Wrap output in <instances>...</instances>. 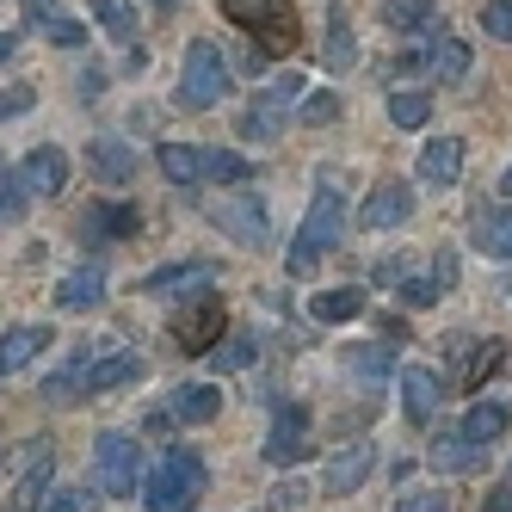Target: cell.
I'll list each match as a JSON object with an SVG mask.
<instances>
[{"label":"cell","mask_w":512,"mask_h":512,"mask_svg":"<svg viewBox=\"0 0 512 512\" xmlns=\"http://www.w3.org/2000/svg\"><path fill=\"white\" fill-rule=\"evenodd\" d=\"M395 290H401V303H408V309H432L438 278H432V284H420V278H395Z\"/></svg>","instance_id":"60d3db41"},{"label":"cell","mask_w":512,"mask_h":512,"mask_svg":"<svg viewBox=\"0 0 512 512\" xmlns=\"http://www.w3.org/2000/svg\"><path fill=\"white\" fill-rule=\"evenodd\" d=\"M19 56V31H0V68H7Z\"/></svg>","instance_id":"f907efd6"},{"label":"cell","mask_w":512,"mask_h":512,"mask_svg":"<svg viewBox=\"0 0 512 512\" xmlns=\"http://www.w3.org/2000/svg\"><path fill=\"white\" fill-rule=\"evenodd\" d=\"M438 401H445V383H438L432 371H420V364H408V371H401V414H408L414 426H426L438 414Z\"/></svg>","instance_id":"7c38bea8"},{"label":"cell","mask_w":512,"mask_h":512,"mask_svg":"<svg viewBox=\"0 0 512 512\" xmlns=\"http://www.w3.org/2000/svg\"><path fill=\"white\" fill-rule=\"evenodd\" d=\"M389 118H395V130H420L432 118V93H420V87L389 93Z\"/></svg>","instance_id":"83f0119b"},{"label":"cell","mask_w":512,"mask_h":512,"mask_svg":"<svg viewBox=\"0 0 512 512\" xmlns=\"http://www.w3.org/2000/svg\"><path fill=\"white\" fill-rule=\"evenodd\" d=\"M19 179L31 186V198H56V192L68 186V155L56 149V142H44V149H31V155H25Z\"/></svg>","instance_id":"8fae6325"},{"label":"cell","mask_w":512,"mask_h":512,"mask_svg":"<svg viewBox=\"0 0 512 512\" xmlns=\"http://www.w3.org/2000/svg\"><path fill=\"white\" fill-rule=\"evenodd\" d=\"M266 457H272L278 469H290V463L309 457V426H303L297 408H284V414L272 420V432H266Z\"/></svg>","instance_id":"5bb4252c"},{"label":"cell","mask_w":512,"mask_h":512,"mask_svg":"<svg viewBox=\"0 0 512 512\" xmlns=\"http://www.w3.org/2000/svg\"><path fill=\"white\" fill-rule=\"evenodd\" d=\"M136 223H142V216H136V204H99L93 216H87V235H136Z\"/></svg>","instance_id":"f1b7e54d"},{"label":"cell","mask_w":512,"mask_h":512,"mask_svg":"<svg viewBox=\"0 0 512 512\" xmlns=\"http://www.w3.org/2000/svg\"><path fill=\"white\" fill-rule=\"evenodd\" d=\"M340 216H346L340 173L321 167V173H315V204H309L297 241H290V253H284V272H290V278H309V272L327 260V253H334V241H340Z\"/></svg>","instance_id":"6da1fadb"},{"label":"cell","mask_w":512,"mask_h":512,"mask_svg":"<svg viewBox=\"0 0 512 512\" xmlns=\"http://www.w3.org/2000/svg\"><path fill=\"white\" fill-rule=\"evenodd\" d=\"M216 414H223V389L216 383H179L167 395V420H179V426H210Z\"/></svg>","instance_id":"30bf717a"},{"label":"cell","mask_w":512,"mask_h":512,"mask_svg":"<svg viewBox=\"0 0 512 512\" xmlns=\"http://www.w3.org/2000/svg\"><path fill=\"white\" fill-rule=\"evenodd\" d=\"M358 62V44H352V25L334 13V25H327V68H352Z\"/></svg>","instance_id":"d590c367"},{"label":"cell","mask_w":512,"mask_h":512,"mask_svg":"<svg viewBox=\"0 0 512 512\" xmlns=\"http://www.w3.org/2000/svg\"><path fill=\"white\" fill-rule=\"evenodd\" d=\"M414 216V192L401 186V179H383V186H371V198H364V210H358V223L371 229V235H389V229H401Z\"/></svg>","instance_id":"9c48e42d"},{"label":"cell","mask_w":512,"mask_h":512,"mask_svg":"<svg viewBox=\"0 0 512 512\" xmlns=\"http://www.w3.org/2000/svg\"><path fill=\"white\" fill-rule=\"evenodd\" d=\"M99 303H105V272L99 266H81V272H68L56 284V309H68V315H87Z\"/></svg>","instance_id":"2e32d148"},{"label":"cell","mask_w":512,"mask_h":512,"mask_svg":"<svg viewBox=\"0 0 512 512\" xmlns=\"http://www.w3.org/2000/svg\"><path fill=\"white\" fill-rule=\"evenodd\" d=\"M87 167H93V179H105V186H124V179H136V155L124 149L118 136H93Z\"/></svg>","instance_id":"ac0fdd59"},{"label":"cell","mask_w":512,"mask_h":512,"mask_svg":"<svg viewBox=\"0 0 512 512\" xmlns=\"http://www.w3.org/2000/svg\"><path fill=\"white\" fill-rule=\"evenodd\" d=\"M38 352H50V327H13V334H0V377H19Z\"/></svg>","instance_id":"d6986e66"},{"label":"cell","mask_w":512,"mask_h":512,"mask_svg":"<svg viewBox=\"0 0 512 512\" xmlns=\"http://www.w3.org/2000/svg\"><path fill=\"white\" fill-rule=\"evenodd\" d=\"M420 179H426V186H457V179H463V142L457 136L426 142V149H420Z\"/></svg>","instance_id":"ffe728a7"},{"label":"cell","mask_w":512,"mask_h":512,"mask_svg":"<svg viewBox=\"0 0 512 512\" xmlns=\"http://www.w3.org/2000/svg\"><path fill=\"white\" fill-rule=\"evenodd\" d=\"M475 247H482L488 260L512 266V204H488L482 216H475Z\"/></svg>","instance_id":"e0dca14e"},{"label":"cell","mask_w":512,"mask_h":512,"mask_svg":"<svg viewBox=\"0 0 512 512\" xmlns=\"http://www.w3.org/2000/svg\"><path fill=\"white\" fill-rule=\"evenodd\" d=\"M500 364H506V346L500 340H482V346H475L469 352V371H463V389H482L494 371H500Z\"/></svg>","instance_id":"d6a6232c"},{"label":"cell","mask_w":512,"mask_h":512,"mask_svg":"<svg viewBox=\"0 0 512 512\" xmlns=\"http://www.w3.org/2000/svg\"><path fill=\"white\" fill-rule=\"evenodd\" d=\"M136 377H142V358L136 352H93L87 358V395H112V389H124Z\"/></svg>","instance_id":"4fadbf2b"},{"label":"cell","mask_w":512,"mask_h":512,"mask_svg":"<svg viewBox=\"0 0 512 512\" xmlns=\"http://www.w3.org/2000/svg\"><path fill=\"white\" fill-rule=\"evenodd\" d=\"M38 506H50V512H87L93 494H87V488H56V494H44Z\"/></svg>","instance_id":"b9f144b4"},{"label":"cell","mask_w":512,"mask_h":512,"mask_svg":"<svg viewBox=\"0 0 512 512\" xmlns=\"http://www.w3.org/2000/svg\"><path fill=\"white\" fill-rule=\"evenodd\" d=\"M500 198H512V167H506V173H500Z\"/></svg>","instance_id":"f5cc1de1"},{"label":"cell","mask_w":512,"mask_h":512,"mask_svg":"<svg viewBox=\"0 0 512 512\" xmlns=\"http://www.w3.org/2000/svg\"><path fill=\"white\" fill-rule=\"evenodd\" d=\"M216 278V266H198V260H186V266H161V272H149L142 278V297H198V290Z\"/></svg>","instance_id":"9a60e30c"},{"label":"cell","mask_w":512,"mask_h":512,"mask_svg":"<svg viewBox=\"0 0 512 512\" xmlns=\"http://www.w3.org/2000/svg\"><path fill=\"white\" fill-rule=\"evenodd\" d=\"M198 494H204V463H198V451H161V463L149 469V482H142V506L149 512H186V506H198Z\"/></svg>","instance_id":"7a4b0ae2"},{"label":"cell","mask_w":512,"mask_h":512,"mask_svg":"<svg viewBox=\"0 0 512 512\" xmlns=\"http://www.w3.org/2000/svg\"><path fill=\"white\" fill-rule=\"evenodd\" d=\"M93 475H99V488L112 494V500H130L142 488V451H136V438L130 432H99Z\"/></svg>","instance_id":"5b68a950"},{"label":"cell","mask_w":512,"mask_h":512,"mask_svg":"<svg viewBox=\"0 0 512 512\" xmlns=\"http://www.w3.org/2000/svg\"><path fill=\"white\" fill-rule=\"evenodd\" d=\"M253 358H260V340H253V334H229V340H216V371H247Z\"/></svg>","instance_id":"e575fe53"},{"label":"cell","mask_w":512,"mask_h":512,"mask_svg":"<svg viewBox=\"0 0 512 512\" xmlns=\"http://www.w3.org/2000/svg\"><path fill=\"white\" fill-rule=\"evenodd\" d=\"M25 13H31V25H44L56 13V0H25Z\"/></svg>","instance_id":"681fc988"},{"label":"cell","mask_w":512,"mask_h":512,"mask_svg":"<svg viewBox=\"0 0 512 512\" xmlns=\"http://www.w3.org/2000/svg\"><path fill=\"white\" fill-rule=\"evenodd\" d=\"M50 475H56V451L50 445H31V469H25V482L13 488V506H38L50 494Z\"/></svg>","instance_id":"484cf974"},{"label":"cell","mask_w":512,"mask_h":512,"mask_svg":"<svg viewBox=\"0 0 512 512\" xmlns=\"http://www.w3.org/2000/svg\"><path fill=\"white\" fill-rule=\"evenodd\" d=\"M155 13H173V0H155Z\"/></svg>","instance_id":"db71d44e"},{"label":"cell","mask_w":512,"mask_h":512,"mask_svg":"<svg viewBox=\"0 0 512 512\" xmlns=\"http://www.w3.org/2000/svg\"><path fill=\"white\" fill-rule=\"evenodd\" d=\"M25 210H31V186L13 167H0V223H19Z\"/></svg>","instance_id":"836d02e7"},{"label":"cell","mask_w":512,"mask_h":512,"mask_svg":"<svg viewBox=\"0 0 512 512\" xmlns=\"http://www.w3.org/2000/svg\"><path fill=\"white\" fill-rule=\"evenodd\" d=\"M334 118H340V99H334V93H309L303 124H334Z\"/></svg>","instance_id":"7bdbcfd3"},{"label":"cell","mask_w":512,"mask_h":512,"mask_svg":"<svg viewBox=\"0 0 512 512\" xmlns=\"http://www.w3.org/2000/svg\"><path fill=\"white\" fill-rule=\"evenodd\" d=\"M401 512H438V506H451L445 494H432V488H420V494H408V500H395Z\"/></svg>","instance_id":"bcb514c9"},{"label":"cell","mask_w":512,"mask_h":512,"mask_svg":"<svg viewBox=\"0 0 512 512\" xmlns=\"http://www.w3.org/2000/svg\"><path fill=\"white\" fill-rule=\"evenodd\" d=\"M229 25H241L260 56H290L297 50V7L290 0H223Z\"/></svg>","instance_id":"3957f363"},{"label":"cell","mask_w":512,"mask_h":512,"mask_svg":"<svg viewBox=\"0 0 512 512\" xmlns=\"http://www.w3.org/2000/svg\"><path fill=\"white\" fill-rule=\"evenodd\" d=\"M401 272H408V260H401V253H395V260H383V266H377V284H395Z\"/></svg>","instance_id":"c3c4849f"},{"label":"cell","mask_w":512,"mask_h":512,"mask_svg":"<svg viewBox=\"0 0 512 512\" xmlns=\"http://www.w3.org/2000/svg\"><path fill=\"white\" fill-rule=\"evenodd\" d=\"M309 315L327 321V327H334V321H358L364 315V290L358 284H334V290H321V297L309 303Z\"/></svg>","instance_id":"cb8c5ba5"},{"label":"cell","mask_w":512,"mask_h":512,"mask_svg":"<svg viewBox=\"0 0 512 512\" xmlns=\"http://www.w3.org/2000/svg\"><path fill=\"white\" fill-rule=\"evenodd\" d=\"M241 179H247V155L204 149V186H241Z\"/></svg>","instance_id":"4dcf8cb0"},{"label":"cell","mask_w":512,"mask_h":512,"mask_svg":"<svg viewBox=\"0 0 512 512\" xmlns=\"http://www.w3.org/2000/svg\"><path fill=\"white\" fill-rule=\"evenodd\" d=\"M87 358L93 352H75L68 364H56V371L44 377V401H50V408H75V401L87 395Z\"/></svg>","instance_id":"44dd1931"},{"label":"cell","mask_w":512,"mask_h":512,"mask_svg":"<svg viewBox=\"0 0 512 512\" xmlns=\"http://www.w3.org/2000/svg\"><path fill=\"white\" fill-rule=\"evenodd\" d=\"M463 68H469V50H463L457 38H445V44L432 50V75H438V81H457Z\"/></svg>","instance_id":"8d00e7d4"},{"label":"cell","mask_w":512,"mask_h":512,"mask_svg":"<svg viewBox=\"0 0 512 512\" xmlns=\"http://www.w3.org/2000/svg\"><path fill=\"white\" fill-rule=\"evenodd\" d=\"M93 7H99V19H105V25H112V31H118V38H130V31H136V19L124 13V0H93Z\"/></svg>","instance_id":"ee69618b"},{"label":"cell","mask_w":512,"mask_h":512,"mask_svg":"<svg viewBox=\"0 0 512 512\" xmlns=\"http://www.w3.org/2000/svg\"><path fill=\"white\" fill-rule=\"evenodd\" d=\"M346 364H352L364 383H383V377L395 371V358H389L383 346H371V340H364V346H346Z\"/></svg>","instance_id":"1f68e13d"},{"label":"cell","mask_w":512,"mask_h":512,"mask_svg":"<svg viewBox=\"0 0 512 512\" xmlns=\"http://www.w3.org/2000/svg\"><path fill=\"white\" fill-rule=\"evenodd\" d=\"M210 223L223 229L229 241H241V247H266L272 241V210H266V198H223V204H210Z\"/></svg>","instance_id":"52a82bcc"},{"label":"cell","mask_w":512,"mask_h":512,"mask_svg":"<svg viewBox=\"0 0 512 512\" xmlns=\"http://www.w3.org/2000/svg\"><path fill=\"white\" fill-rule=\"evenodd\" d=\"M44 38H50L56 50H81V44H87V25H81V19H56V13H50V19H44Z\"/></svg>","instance_id":"74e56055"},{"label":"cell","mask_w":512,"mask_h":512,"mask_svg":"<svg viewBox=\"0 0 512 512\" xmlns=\"http://www.w3.org/2000/svg\"><path fill=\"white\" fill-rule=\"evenodd\" d=\"M229 62L216 44H192L186 50V68H179V105L186 112H210V105H223L229 99Z\"/></svg>","instance_id":"277c9868"},{"label":"cell","mask_w":512,"mask_h":512,"mask_svg":"<svg viewBox=\"0 0 512 512\" xmlns=\"http://www.w3.org/2000/svg\"><path fill=\"white\" fill-rule=\"evenodd\" d=\"M432 469L438 475H475V469H482V445H475V438H438V445H432Z\"/></svg>","instance_id":"603a6c76"},{"label":"cell","mask_w":512,"mask_h":512,"mask_svg":"<svg viewBox=\"0 0 512 512\" xmlns=\"http://www.w3.org/2000/svg\"><path fill=\"white\" fill-rule=\"evenodd\" d=\"M383 19L401 25V31H432L438 7H432V0H383Z\"/></svg>","instance_id":"f546056e"},{"label":"cell","mask_w":512,"mask_h":512,"mask_svg":"<svg viewBox=\"0 0 512 512\" xmlns=\"http://www.w3.org/2000/svg\"><path fill=\"white\" fill-rule=\"evenodd\" d=\"M266 506H272V512H297V506H309V488H303V482H278V488L266 494Z\"/></svg>","instance_id":"ab89813d"},{"label":"cell","mask_w":512,"mask_h":512,"mask_svg":"<svg viewBox=\"0 0 512 512\" xmlns=\"http://www.w3.org/2000/svg\"><path fill=\"white\" fill-rule=\"evenodd\" d=\"M155 161L173 186H204V149H192V142H161Z\"/></svg>","instance_id":"7402d4cb"},{"label":"cell","mask_w":512,"mask_h":512,"mask_svg":"<svg viewBox=\"0 0 512 512\" xmlns=\"http://www.w3.org/2000/svg\"><path fill=\"white\" fill-rule=\"evenodd\" d=\"M364 475H371V445H346L334 463H327V494H352Z\"/></svg>","instance_id":"d4e9b609"},{"label":"cell","mask_w":512,"mask_h":512,"mask_svg":"<svg viewBox=\"0 0 512 512\" xmlns=\"http://www.w3.org/2000/svg\"><path fill=\"white\" fill-rule=\"evenodd\" d=\"M482 31L500 38V44H512V0H488V7H482Z\"/></svg>","instance_id":"f35d334b"},{"label":"cell","mask_w":512,"mask_h":512,"mask_svg":"<svg viewBox=\"0 0 512 512\" xmlns=\"http://www.w3.org/2000/svg\"><path fill=\"white\" fill-rule=\"evenodd\" d=\"M512 426V414H506V401H475L469 408V420H463V438H475V445H494V438Z\"/></svg>","instance_id":"4316f807"},{"label":"cell","mask_w":512,"mask_h":512,"mask_svg":"<svg viewBox=\"0 0 512 512\" xmlns=\"http://www.w3.org/2000/svg\"><path fill=\"white\" fill-rule=\"evenodd\" d=\"M297 93H303V75H284L272 93L247 99V112L235 118L241 142H278V136H284V124H290V99H297Z\"/></svg>","instance_id":"8992f818"},{"label":"cell","mask_w":512,"mask_h":512,"mask_svg":"<svg viewBox=\"0 0 512 512\" xmlns=\"http://www.w3.org/2000/svg\"><path fill=\"white\" fill-rule=\"evenodd\" d=\"M432 278H438V284H445V290L457 284V260H451V247H445V253H438V260H432Z\"/></svg>","instance_id":"7dc6e473"},{"label":"cell","mask_w":512,"mask_h":512,"mask_svg":"<svg viewBox=\"0 0 512 512\" xmlns=\"http://www.w3.org/2000/svg\"><path fill=\"white\" fill-rule=\"evenodd\" d=\"M25 112H31V87L0 93V124H7V118H25Z\"/></svg>","instance_id":"f6af8a7d"},{"label":"cell","mask_w":512,"mask_h":512,"mask_svg":"<svg viewBox=\"0 0 512 512\" xmlns=\"http://www.w3.org/2000/svg\"><path fill=\"white\" fill-rule=\"evenodd\" d=\"M488 512H512V482H506V488H494V494H488Z\"/></svg>","instance_id":"816d5d0a"},{"label":"cell","mask_w":512,"mask_h":512,"mask_svg":"<svg viewBox=\"0 0 512 512\" xmlns=\"http://www.w3.org/2000/svg\"><path fill=\"white\" fill-rule=\"evenodd\" d=\"M223 327H229L223 303H216V297H192L186 309L173 315V340L186 346V352H210L216 340H223Z\"/></svg>","instance_id":"ba28073f"}]
</instances>
